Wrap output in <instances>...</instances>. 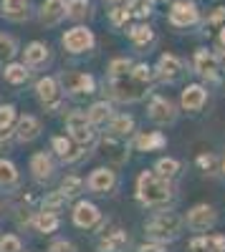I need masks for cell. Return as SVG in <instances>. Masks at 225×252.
I'll return each mask as SVG.
<instances>
[{
    "label": "cell",
    "instance_id": "obj_1",
    "mask_svg": "<svg viewBox=\"0 0 225 252\" xmlns=\"http://www.w3.org/2000/svg\"><path fill=\"white\" fill-rule=\"evenodd\" d=\"M175 197L170 179L159 177L154 169H145L137 177V199L145 207H165Z\"/></svg>",
    "mask_w": 225,
    "mask_h": 252
},
{
    "label": "cell",
    "instance_id": "obj_2",
    "mask_svg": "<svg viewBox=\"0 0 225 252\" xmlns=\"http://www.w3.org/2000/svg\"><path fill=\"white\" fill-rule=\"evenodd\" d=\"M182 227H185V220L175 212H157L145 222V232L150 240L157 242H175L182 235Z\"/></svg>",
    "mask_w": 225,
    "mask_h": 252
},
{
    "label": "cell",
    "instance_id": "obj_3",
    "mask_svg": "<svg viewBox=\"0 0 225 252\" xmlns=\"http://www.w3.org/2000/svg\"><path fill=\"white\" fill-rule=\"evenodd\" d=\"M150 86H152V83L137 78V76L132 73V68H129V73H124V76H112V78H109V91H112V96H114L116 101H121V103L142 101V98L150 94Z\"/></svg>",
    "mask_w": 225,
    "mask_h": 252
},
{
    "label": "cell",
    "instance_id": "obj_4",
    "mask_svg": "<svg viewBox=\"0 0 225 252\" xmlns=\"http://www.w3.org/2000/svg\"><path fill=\"white\" fill-rule=\"evenodd\" d=\"M66 136L81 146V149H91V146H96L99 141V134H96V126L86 119V111H71L66 116Z\"/></svg>",
    "mask_w": 225,
    "mask_h": 252
},
{
    "label": "cell",
    "instance_id": "obj_5",
    "mask_svg": "<svg viewBox=\"0 0 225 252\" xmlns=\"http://www.w3.org/2000/svg\"><path fill=\"white\" fill-rule=\"evenodd\" d=\"M36 98L40 101V106L46 111H58L61 103H64V86H61V81L56 76H43L38 78L36 83Z\"/></svg>",
    "mask_w": 225,
    "mask_h": 252
},
{
    "label": "cell",
    "instance_id": "obj_6",
    "mask_svg": "<svg viewBox=\"0 0 225 252\" xmlns=\"http://www.w3.org/2000/svg\"><path fill=\"white\" fill-rule=\"evenodd\" d=\"M218 222V212H215V207L213 204H205V202H200L195 207L188 209V215H185V224L188 229H192V232L202 235V232H208V229H213Z\"/></svg>",
    "mask_w": 225,
    "mask_h": 252
},
{
    "label": "cell",
    "instance_id": "obj_7",
    "mask_svg": "<svg viewBox=\"0 0 225 252\" xmlns=\"http://www.w3.org/2000/svg\"><path fill=\"white\" fill-rule=\"evenodd\" d=\"M61 46H64L69 53H74V56L89 53V51L96 46L94 31H89L86 26H76V28H71V31L64 33V38H61Z\"/></svg>",
    "mask_w": 225,
    "mask_h": 252
},
{
    "label": "cell",
    "instance_id": "obj_8",
    "mask_svg": "<svg viewBox=\"0 0 225 252\" xmlns=\"http://www.w3.org/2000/svg\"><path fill=\"white\" fill-rule=\"evenodd\" d=\"M116 184H119V177L109 166H96L86 179V189L91 194H112L116 189Z\"/></svg>",
    "mask_w": 225,
    "mask_h": 252
},
{
    "label": "cell",
    "instance_id": "obj_9",
    "mask_svg": "<svg viewBox=\"0 0 225 252\" xmlns=\"http://www.w3.org/2000/svg\"><path fill=\"white\" fill-rule=\"evenodd\" d=\"M167 20L175 28H190L200 20V10H197V5L192 3V0H177V3H172V8H170Z\"/></svg>",
    "mask_w": 225,
    "mask_h": 252
},
{
    "label": "cell",
    "instance_id": "obj_10",
    "mask_svg": "<svg viewBox=\"0 0 225 252\" xmlns=\"http://www.w3.org/2000/svg\"><path fill=\"white\" fill-rule=\"evenodd\" d=\"M147 116L157 124V126H170L177 121V109L175 103L165 96H152L150 98V106H147Z\"/></svg>",
    "mask_w": 225,
    "mask_h": 252
},
{
    "label": "cell",
    "instance_id": "obj_11",
    "mask_svg": "<svg viewBox=\"0 0 225 252\" xmlns=\"http://www.w3.org/2000/svg\"><path fill=\"white\" fill-rule=\"evenodd\" d=\"M192 68L197 76L208 78V81H218L220 78V61L213 51L208 48H197L195 56H192Z\"/></svg>",
    "mask_w": 225,
    "mask_h": 252
},
{
    "label": "cell",
    "instance_id": "obj_12",
    "mask_svg": "<svg viewBox=\"0 0 225 252\" xmlns=\"http://www.w3.org/2000/svg\"><path fill=\"white\" fill-rule=\"evenodd\" d=\"M66 94L71 96H91L96 91V81L91 73H84V71H74V73H66L64 81H61Z\"/></svg>",
    "mask_w": 225,
    "mask_h": 252
},
{
    "label": "cell",
    "instance_id": "obj_13",
    "mask_svg": "<svg viewBox=\"0 0 225 252\" xmlns=\"http://www.w3.org/2000/svg\"><path fill=\"white\" fill-rule=\"evenodd\" d=\"M31 177L38 182V184H46V182H51L53 179V174H56V159L48 154V152H36L33 157H31Z\"/></svg>",
    "mask_w": 225,
    "mask_h": 252
},
{
    "label": "cell",
    "instance_id": "obj_14",
    "mask_svg": "<svg viewBox=\"0 0 225 252\" xmlns=\"http://www.w3.org/2000/svg\"><path fill=\"white\" fill-rule=\"evenodd\" d=\"M40 131H43V124H40V119H38V116L26 114V116L15 119V129H13L15 141H20V144H31L33 139H38V136H40Z\"/></svg>",
    "mask_w": 225,
    "mask_h": 252
},
{
    "label": "cell",
    "instance_id": "obj_15",
    "mask_svg": "<svg viewBox=\"0 0 225 252\" xmlns=\"http://www.w3.org/2000/svg\"><path fill=\"white\" fill-rule=\"evenodd\" d=\"M182 71H185V66H182V61L175 53H162L154 66V76L165 83H175L182 76Z\"/></svg>",
    "mask_w": 225,
    "mask_h": 252
},
{
    "label": "cell",
    "instance_id": "obj_16",
    "mask_svg": "<svg viewBox=\"0 0 225 252\" xmlns=\"http://www.w3.org/2000/svg\"><path fill=\"white\" fill-rule=\"evenodd\" d=\"M71 220H74V224L78 229H94L101 222V212H99V207L91 204V202H78L74 207V212H71Z\"/></svg>",
    "mask_w": 225,
    "mask_h": 252
},
{
    "label": "cell",
    "instance_id": "obj_17",
    "mask_svg": "<svg viewBox=\"0 0 225 252\" xmlns=\"http://www.w3.org/2000/svg\"><path fill=\"white\" fill-rule=\"evenodd\" d=\"M205 103H208V89L200 86V83H190V86L182 91V96H180V106H182V111H188V114L202 111Z\"/></svg>",
    "mask_w": 225,
    "mask_h": 252
},
{
    "label": "cell",
    "instance_id": "obj_18",
    "mask_svg": "<svg viewBox=\"0 0 225 252\" xmlns=\"http://www.w3.org/2000/svg\"><path fill=\"white\" fill-rule=\"evenodd\" d=\"M51 149H53L56 157H61V161H66V164H74V161H78L81 157L86 154V152L81 149V146H76L69 136H53V139H51Z\"/></svg>",
    "mask_w": 225,
    "mask_h": 252
},
{
    "label": "cell",
    "instance_id": "obj_19",
    "mask_svg": "<svg viewBox=\"0 0 225 252\" xmlns=\"http://www.w3.org/2000/svg\"><path fill=\"white\" fill-rule=\"evenodd\" d=\"M64 18H66V0H46V3L40 5V10H38V20L46 28L58 26Z\"/></svg>",
    "mask_w": 225,
    "mask_h": 252
},
{
    "label": "cell",
    "instance_id": "obj_20",
    "mask_svg": "<svg viewBox=\"0 0 225 252\" xmlns=\"http://www.w3.org/2000/svg\"><path fill=\"white\" fill-rule=\"evenodd\" d=\"M48 61H51V48H48V43L33 40V43L26 46V51H23V63H26L28 68H40V66H46Z\"/></svg>",
    "mask_w": 225,
    "mask_h": 252
},
{
    "label": "cell",
    "instance_id": "obj_21",
    "mask_svg": "<svg viewBox=\"0 0 225 252\" xmlns=\"http://www.w3.org/2000/svg\"><path fill=\"white\" fill-rule=\"evenodd\" d=\"M134 126H137V124H134V116H129V114H114V116L107 121V134L124 141L127 136L134 134Z\"/></svg>",
    "mask_w": 225,
    "mask_h": 252
},
{
    "label": "cell",
    "instance_id": "obj_22",
    "mask_svg": "<svg viewBox=\"0 0 225 252\" xmlns=\"http://www.w3.org/2000/svg\"><path fill=\"white\" fill-rule=\"evenodd\" d=\"M134 146L137 152H159L167 146V136L162 131H142L134 136Z\"/></svg>",
    "mask_w": 225,
    "mask_h": 252
},
{
    "label": "cell",
    "instance_id": "obj_23",
    "mask_svg": "<svg viewBox=\"0 0 225 252\" xmlns=\"http://www.w3.org/2000/svg\"><path fill=\"white\" fill-rule=\"evenodd\" d=\"M101 149H104V154H107V159L112 161V164H124L127 161V157H129V152H127V144L121 141V139H114V136H104L101 139Z\"/></svg>",
    "mask_w": 225,
    "mask_h": 252
},
{
    "label": "cell",
    "instance_id": "obj_24",
    "mask_svg": "<svg viewBox=\"0 0 225 252\" xmlns=\"http://www.w3.org/2000/svg\"><path fill=\"white\" fill-rule=\"evenodd\" d=\"M31 227L36 229V232H40V235H53L56 229L61 227V217L53 215V212H43V209H38V212L33 215V220H31Z\"/></svg>",
    "mask_w": 225,
    "mask_h": 252
},
{
    "label": "cell",
    "instance_id": "obj_25",
    "mask_svg": "<svg viewBox=\"0 0 225 252\" xmlns=\"http://www.w3.org/2000/svg\"><path fill=\"white\" fill-rule=\"evenodd\" d=\"M129 245V237L124 229H112L104 232V237L99 240V250L101 252H124V247Z\"/></svg>",
    "mask_w": 225,
    "mask_h": 252
},
{
    "label": "cell",
    "instance_id": "obj_26",
    "mask_svg": "<svg viewBox=\"0 0 225 252\" xmlns=\"http://www.w3.org/2000/svg\"><path fill=\"white\" fill-rule=\"evenodd\" d=\"M31 68L26 66V63H5L3 66V78L10 83V86H23L26 81H31Z\"/></svg>",
    "mask_w": 225,
    "mask_h": 252
},
{
    "label": "cell",
    "instance_id": "obj_27",
    "mask_svg": "<svg viewBox=\"0 0 225 252\" xmlns=\"http://www.w3.org/2000/svg\"><path fill=\"white\" fill-rule=\"evenodd\" d=\"M0 8H3L0 13L13 23H20L28 18V0H0Z\"/></svg>",
    "mask_w": 225,
    "mask_h": 252
},
{
    "label": "cell",
    "instance_id": "obj_28",
    "mask_svg": "<svg viewBox=\"0 0 225 252\" xmlns=\"http://www.w3.org/2000/svg\"><path fill=\"white\" fill-rule=\"evenodd\" d=\"M114 116V109H112V103L109 101H96L89 106L86 111V119L94 124V126H107V121Z\"/></svg>",
    "mask_w": 225,
    "mask_h": 252
},
{
    "label": "cell",
    "instance_id": "obj_29",
    "mask_svg": "<svg viewBox=\"0 0 225 252\" xmlns=\"http://www.w3.org/2000/svg\"><path fill=\"white\" fill-rule=\"evenodd\" d=\"M18 119V111L13 103H5V106H0V141H5L10 134H13V124Z\"/></svg>",
    "mask_w": 225,
    "mask_h": 252
},
{
    "label": "cell",
    "instance_id": "obj_30",
    "mask_svg": "<svg viewBox=\"0 0 225 252\" xmlns=\"http://www.w3.org/2000/svg\"><path fill=\"white\" fill-rule=\"evenodd\" d=\"M66 204H69V197L61 192H48L46 197H43V202H40V209H43V212H53V215H61L66 209Z\"/></svg>",
    "mask_w": 225,
    "mask_h": 252
},
{
    "label": "cell",
    "instance_id": "obj_31",
    "mask_svg": "<svg viewBox=\"0 0 225 252\" xmlns=\"http://www.w3.org/2000/svg\"><path fill=\"white\" fill-rule=\"evenodd\" d=\"M18 179H20L18 166H15L13 161H8V159H0V189H10V187H15Z\"/></svg>",
    "mask_w": 225,
    "mask_h": 252
},
{
    "label": "cell",
    "instance_id": "obj_32",
    "mask_svg": "<svg viewBox=\"0 0 225 252\" xmlns=\"http://www.w3.org/2000/svg\"><path fill=\"white\" fill-rule=\"evenodd\" d=\"M129 38H132V43L137 48H142V46H150L152 40H154V31L147 23H139V26H132L129 28Z\"/></svg>",
    "mask_w": 225,
    "mask_h": 252
},
{
    "label": "cell",
    "instance_id": "obj_33",
    "mask_svg": "<svg viewBox=\"0 0 225 252\" xmlns=\"http://www.w3.org/2000/svg\"><path fill=\"white\" fill-rule=\"evenodd\" d=\"M61 192H64L69 199H74V197H78L81 192L86 189V182L81 179V177H76V174H66L64 179H61Z\"/></svg>",
    "mask_w": 225,
    "mask_h": 252
},
{
    "label": "cell",
    "instance_id": "obj_34",
    "mask_svg": "<svg viewBox=\"0 0 225 252\" xmlns=\"http://www.w3.org/2000/svg\"><path fill=\"white\" fill-rule=\"evenodd\" d=\"M18 56V40L8 33H0V66L10 63Z\"/></svg>",
    "mask_w": 225,
    "mask_h": 252
},
{
    "label": "cell",
    "instance_id": "obj_35",
    "mask_svg": "<svg viewBox=\"0 0 225 252\" xmlns=\"http://www.w3.org/2000/svg\"><path fill=\"white\" fill-rule=\"evenodd\" d=\"M154 172H157L159 177H165V179L172 182V179L180 174V161L172 159V157H162V159H157V164H154Z\"/></svg>",
    "mask_w": 225,
    "mask_h": 252
},
{
    "label": "cell",
    "instance_id": "obj_36",
    "mask_svg": "<svg viewBox=\"0 0 225 252\" xmlns=\"http://www.w3.org/2000/svg\"><path fill=\"white\" fill-rule=\"evenodd\" d=\"M91 5H89V0H69L66 3V18L71 20H84L89 15Z\"/></svg>",
    "mask_w": 225,
    "mask_h": 252
},
{
    "label": "cell",
    "instance_id": "obj_37",
    "mask_svg": "<svg viewBox=\"0 0 225 252\" xmlns=\"http://www.w3.org/2000/svg\"><path fill=\"white\" fill-rule=\"evenodd\" d=\"M188 252H215V245H213V235H197L190 240L188 245Z\"/></svg>",
    "mask_w": 225,
    "mask_h": 252
},
{
    "label": "cell",
    "instance_id": "obj_38",
    "mask_svg": "<svg viewBox=\"0 0 225 252\" xmlns=\"http://www.w3.org/2000/svg\"><path fill=\"white\" fill-rule=\"evenodd\" d=\"M129 18H132V13H129L127 3H121V5H112V10H109V20H112V26H114V28L127 26V20H129Z\"/></svg>",
    "mask_w": 225,
    "mask_h": 252
},
{
    "label": "cell",
    "instance_id": "obj_39",
    "mask_svg": "<svg viewBox=\"0 0 225 252\" xmlns=\"http://www.w3.org/2000/svg\"><path fill=\"white\" fill-rule=\"evenodd\" d=\"M127 8L134 18H150L152 15V3L150 0H127Z\"/></svg>",
    "mask_w": 225,
    "mask_h": 252
},
{
    "label": "cell",
    "instance_id": "obj_40",
    "mask_svg": "<svg viewBox=\"0 0 225 252\" xmlns=\"http://www.w3.org/2000/svg\"><path fill=\"white\" fill-rule=\"evenodd\" d=\"M0 252H23V242H20L18 235L5 232L0 235Z\"/></svg>",
    "mask_w": 225,
    "mask_h": 252
},
{
    "label": "cell",
    "instance_id": "obj_41",
    "mask_svg": "<svg viewBox=\"0 0 225 252\" xmlns=\"http://www.w3.org/2000/svg\"><path fill=\"white\" fill-rule=\"evenodd\" d=\"M218 159H220V157H218V154H210V152H208V154H200V157H197V166H200L205 174H213V177H215Z\"/></svg>",
    "mask_w": 225,
    "mask_h": 252
},
{
    "label": "cell",
    "instance_id": "obj_42",
    "mask_svg": "<svg viewBox=\"0 0 225 252\" xmlns=\"http://www.w3.org/2000/svg\"><path fill=\"white\" fill-rule=\"evenodd\" d=\"M134 66V63L129 61V58H114L112 63H109V78L112 76H124V73H129V68Z\"/></svg>",
    "mask_w": 225,
    "mask_h": 252
},
{
    "label": "cell",
    "instance_id": "obj_43",
    "mask_svg": "<svg viewBox=\"0 0 225 252\" xmlns=\"http://www.w3.org/2000/svg\"><path fill=\"white\" fill-rule=\"evenodd\" d=\"M48 252H78V250H76V245L69 242V240H56V242H51Z\"/></svg>",
    "mask_w": 225,
    "mask_h": 252
},
{
    "label": "cell",
    "instance_id": "obj_44",
    "mask_svg": "<svg viewBox=\"0 0 225 252\" xmlns=\"http://www.w3.org/2000/svg\"><path fill=\"white\" fill-rule=\"evenodd\" d=\"M137 252H167V245L165 242H157V240H150V242H145Z\"/></svg>",
    "mask_w": 225,
    "mask_h": 252
},
{
    "label": "cell",
    "instance_id": "obj_45",
    "mask_svg": "<svg viewBox=\"0 0 225 252\" xmlns=\"http://www.w3.org/2000/svg\"><path fill=\"white\" fill-rule=\"evenodd\" d=\"M225 23V8H215L210 15H208V26H223Z\"/></svg>",
    "mask_w": 225,
    "mask_h": 252
},
{
    "label": "cell",
    "instance_id": "obj_46",
    "mask_svg": "<svg viewBox=\"0 0 225 252\" xmlns=\"http://www.w3.org/2000/svg\"><path fill=\"white\" fill-rule=\"evenodd\" d=\"M215 177L225 179V157H220V159H218V169H215Z\"/></svg>",
    "mask_w": 225,
    "mask_h": 252
},
{
    "label": "cell",
    "instance_id": "obj_47",
    "mask_svg": "<svg viewBox=\"0 0 225 252\" xmlns=\"http://www.w3.org/2000/svg\"><path fill=\"white\" fill-rule=\"evenodd\" d=\"M220 48H225V26L220 28Z\"/></svg>",
    "mask_w": 225,
    "mask_h": 252
},
{
    "label": "cell",
    "instance_id": "obj_48",
    "mask_svg": "<svg viewBox=\"0 0 225 252\" xmlns=\"http://www.w3.org/2000/svg\"><path fill=\"white\" fill-rule=\"evenodd\" d=\"M0 215H3V202H0Z\"/></svg>",
    "mask_w": 225,
    "mask_h": 252
},
{
    "label": "cell",
    "instance_id": "obj_49",
    "mask_svg": "<svg viewBox=\"0 0 225 252\" xmlns=\"http://www.w3.org/2000/svg\"><path fill=\"white\" fill-rule=\"evenodd\" d=\"M150 3H159V0H150Z\"/></svg>",
    "mask_w": 225,
    "mask_h": 252
}]
</instances>
